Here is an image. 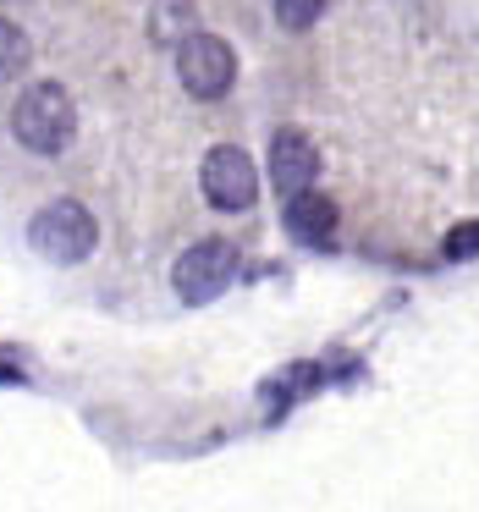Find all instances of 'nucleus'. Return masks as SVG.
I'll return each mask as SVG.
<instances>
[{"instance_id":"obj_2","label":"nucleus","mask_w":479,"mask_h":512,"mask_svg":"<svg viewBox=\"0 0 479 512\" xmlns=\"http://www.w3.org/2000/svg\"><path fill=\"white\" fill-rule=\"evenodd\" d=\"M28 243L50 265H83L94 254V243H100V226H94V215L78 199H56L28 221Z\"/></svg>"},{"instance_id":"obj_9","label":"nucleus","mask_w":479,"mask_h":512,"mask_svg":"<svg viewBox=\"0 0 479 512\" xmlns=\"http://www.w3.org/2000/svg\"><path fill=\"white\" fill-rule=\"evenodd\" d=\"M325 0H276V17L281 28H292V34H303V28H314V17H320Z\"/></svg>"},{"instance_id":"obj_3","label":"nucleus","mask_w":479,"mask_h":512,"mask_svg":"<svg viewBox=\"0 0 479 512\" xmlns=\"http://www.w3.org/2000/svg\"><path fill=\"white\" fill-rule=\"evenodd\" d=\"M177 78L193 100H221L237 83V50L215 34H188L177 45Z\"/></svg>"},{"instance_id":"obj_7","label":"nucleus","mask_w":479,"mask_h":512,"mask_svg":"<svg viewBox=\"0 0 479 512\" xmlns=\"http://www.w3.org/2000/svg\"><path fill=\"white\" fill-rule=\"evenodd\" d=\"M287 232L298 237V243L325 248L331 232H336V204L320 199V193H298V199H287Z\"/></svg>"},{"instance_id":"obj_6","label":"nucleus","mask_w":479,"mask_h":512,"mask_svg":"<svg viewBox=\"0 0 479 512\" xmlns=\"http://www.w3.org/2000/svg\"><path fill=\"white\" fill-rule=\"evenodd\" d=\"M314 177H320V155H314V144L303 133H292V127H281V133L270 138V182H276L287 199H298V193L314 188Z\"/></svg>"},{"instance_id":"obj_10","label":"nucleus","mask_w":479,"mask_h":512,"mask_svg":"<svg viewBox=\"0 0 479 512\" xmlns=\"http://www.w3.org/2000/svg\"><path fill=\"white\" fill-rule=\"evenodd\" d=\"M177 17H182V23H193V6H188V0H166V6H160V12H155V39H166V45L177 39V45H182Z\"/></svg>"},{"instance_id":"obj_8","label":"nucleus","mask_w":479,"mask_h":512,"mask_svg":"<svg viewBox=\"0 0 479 512\" xmlns=\"http://www.w3.org/2000/svg\"><path fill=\"white\" fill-rule=\"evenodd\" d=\"M28 56H34L28 34H23L17 23H6V17H0V83H6V78H23V72H28Z\"/></svg>"},{"instance_id":"obj_5","label":"nucleus","mask_w":479,"mask_h":512,"mask_svg":"<svg viewBox=\"0 0 479 512\" xmlns=\"http://www.w3.org/2000/svg\"><path fill=\"white\" fill-rule=\"evenodd\" d=\"M199 182H204V199H210L215 210H232V215L248 210V204H254V193H259L254 160H248L237 144H215L210 155H204Z\"/></svg>"},{"instance_id":"obj_12","label":"nucleus","mask_w":479,"mask_h":512,"mask_svg":"<svg viewBox=\"0 0 479 512\" xmlns=\"http://www.w3.org/2000/svg\"><path fill=\"white\" fill-rule=\"evenodd\" d=\"M17 380H23V369H17V364H12V358L0 353V386H17Z\"/></svg>"},{"instance_id":"obj_1","label":"nucleus","mask_w":479,"mask_h":512,"mask_svg":"<svg viewBox=\"0 0 479 512\" xmlns=\"http://www.w3.org/2000/svg\"><path fill=\"white\" fill-rule=\"evenodd\" d=\"M12 133L23 149L34 155H61L78 133V111H72V94L61 83H28L12 105Z\"/></svg>"},{"instance_id":"obj_11","label":"nucleus","mask_w":479,"mask_h":512,"mask_svg":"<svg viewBox=\"0 0 479 512\" xmlns=\"http://www.w3.org/2000/svg\"><path fill=\"white\" fill-rule=\"evenodd\" d=\"M479 254V221H463L446 232V259H474Z\"/></svg>"},{"instance_id":"obj_4","label":"nucleus","mask_w":479,"mask_h":512,"mask_svg":"<svg viewBox=\"0 0 479 512\" xmlns=\"http://www.w3.org/2000/svg\"><path fill=\"white\" fill-rule=\"evenodd\" d=\"M237 276V243H221V237H204L188 254L171 265V287L182 292V303H210L232 287Z\"/></svg>"}]
</instances>
